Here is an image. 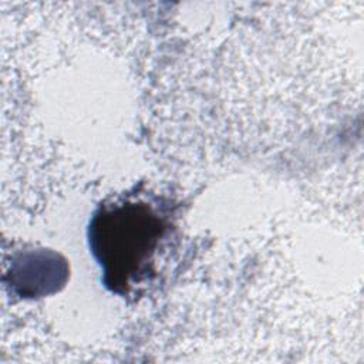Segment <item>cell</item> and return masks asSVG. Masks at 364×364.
<instances>
[{"label": "cell", "mask_w": 364, "mask_h": 364, "mask_svg": "<svg viewBox=\"0 0 364 364\" xmlns=\"http://www.w3.org/2000/svg\"><path fill=\"white\" fill-rule=\"evenodd\" d=\"M164 225L145 203H118L95 218L94 250L111 284L127 286L148 273Z\"/></svg>", "instance_id": "obj_1"}]
</instances>
